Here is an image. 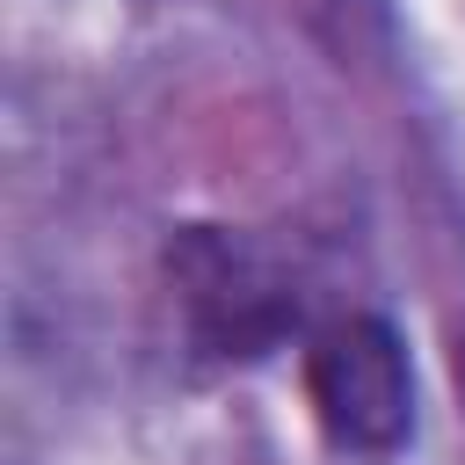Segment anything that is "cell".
Wrapping results in <instances>:
<instances>
[{"instance_id":"1","label":"cell","mask_w":465,"mask_h":465,"mask_svg":"<svg viewBox=\"0 0 465 465\" xmlns=\"http://www.w3.org/2000/svg\"><path fill=\"white\" fill-rule=\"evenodd\" d=\"M305 385H312V407H320L327 436L349 443V450H392L407 436V421H414L407 349L371 312H349V320L312 334Z\"/></svg>"},{"instance_id":"2","label":"cell","mask_w":465,"mask_h":465,"mask_svg":"<svg viewBox=\"0 0 465 465\" xmlns=\"http://www.w3.org/2000/svg\"><path fill=\"white\" fill-rule=\"evenodd\" d=\"M182 283H189L196 320H203L211 341H225V349H247V341H262V334L283 320V305L262 291L254 254H240V247H225V240H189Z\"/></svg>"}]
</instances>
